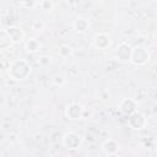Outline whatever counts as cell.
<instances>
[{"label": "cell", "instance_id": "cell-1", "mask_svg": "<svg viewBox=\"0 0 157 157\" xmlns=\"http://www.w3.org/2000/svg\"><path fill=\"white\" fill-rule=\"evenodd\" d=\"M32 72V67L26 59H15L10 63L7 74L15 81H25Z\"/></svg>", "mask_w": 157, "mask_h": 157}, {"label": "cell", "instance_id": "cell-2", "mask_svg": "<svg viewBox=\"0 0 157 157\" xmlns=\"http://www.w3.org/2000/svg\"><path fill=\"white\" fill-rule=\"evenodd\" d=\"M150 60V52L146 47L142 45H136L132 48L131 52V58H130V63L135 66H144L148 63Z\"/></svg>", "mask_w": 157, "mask_h": 157}, {"label": "cell", "instance_id": "cell-3", "mask_svg": "<svg viewBox=\"0 0 157 157\" xmlns=\"http://www.w3.org/2000/svg\"><path fill=\"white\" fill-rule=\"evenodd\" d=\"M83 139L80 134L75 132V131H69L66 134H64L63 136V145L67 148V150H78L82 146Z\"/></svg>", "mask_w": 157, "mask_h": 157}, {"label": "cell", "instance_id": "cell-4", "mask_svg": "<svg viewBox=\"0 0 157 157\" xmlns=\"http://www.w3.org/2000/svg\"><path fill=\"white\" fill-rule=\"evenodd\" d=\"M128 125L134 130H141L147 125V118L141 112L136 110L128 117Z\"/></svg>", "mask_w": 157, "mask_h": 157}, {"label": "cell", "instance_id": "cell-5", "mask_svg": "<svg viewBox=\"0 0 157 157\" xmlns=\"http://www.w3.org/2000/svg\"><path fill=\"white\" fill-rule=\"evenodd\" d=\"M83 113H85L83 105L77 102H72V103L67 104V107L65 108V115L67 119H71V120L81 119L83 117Z\"/></svg>", "mask_w": 157, "mask_h": 157}, {"label": "cell", "instance_id": "cell-6", "mask_svg": "<svg viewBox=\"0 0 157 157\" xmlns=\"http://www.w3.org/2000/svg\"><path fill=\"white\" fill-rule=\"evenodd\" d=\"M118 110L123 115L129 117L130 114L137 110V101L134 98H123L118 104Z\"/></svg>", "mask_w": 157, "mask_h": 157}, {"label": "cell", "instance_id": "cell-7", "mask_svg": "<svg viewBox=\"0 0 157 157\" xmlns=\"http://www.w3.org/2000/svg\"><path fill=\"white\" fill-rule=\"evenodd\" d=\"M4 32H5V34L7 36L9 42L12 43V44H17V43L22 42L23 38H25V31H23L21 27L15 26V25H13V26H10V27L6 28Z\"/></svg>", "mask_w": 157, "mask_h": 157}, {"label": "cell", "instance_id": "cell-8", "mask_svg": "<svg viewBox=\"0 0 157 157\" xmlns=\"http://www.w3.org/2000/svg\"><path fill=\"white\" fill-rule=\"evenodd\" d=\"M112 44V38L108 33L105 32H99V33H96L94 37H93V47L98 50H103V49H107L108 47H110Z\"/></svg>", "mask_w": 157, "mask_h": 157}, {"label": "cell", "instance_id": "cell-9", "mask_svg": "<svg viewBox=\"0 0 157 157\" xmlns=\"http://www.w3.org/2000/svg\"><path fill=\"white\" fill-rule=\"evenodd\" d=\"M131 52H132V47L125 42H121L118 44L117 50H115V58L120 61H130L131 58Z\"/></svg>", "mask_w": 157, "mask_h": 157}, {"label": "cell", "instance_id": "cell-10", "mask_svg": "<svg viewBox=\"0 0 157 157\" xmlns=\"http://www.w3.org/2000/svg\"><path fill=\"white\" fill-rule=\"evenodd\" d=\"M72 27L78 33V34H83V33H87L88 29L91 28V22L87 17H82V16H78L74 20V23H72Z\"/></svg>", "mask_w": 157, "mask_h": 157}, {"label": "cell", "instance_id": "cell-11", "mask_svg": "<svg viewBox=\"0 0 157 157\" xmlns=\"http://www.w3.org/2000/svg\"><path fill=\"white\" fill-rule=\"evenodd\" d=\"M119 144L114 140V139H107V140H104V142L102 144V150H103V152L105 153V155H108V156H114V155H117L118 153V151H119Z\"/></svg>", "mask_w": 157, "mask_h": 157}, {"label": "cell", "instance_id": "cell-12", "mask_svg": "<svg viewBox=\"0 0 157 157\" xmlns=\"http://www.w3.org/2000/svg\"><path fill=\"white\" fill-rule=\"evenodd\" d=\"M25 49L29 54H34L40 50V42L37 38H29L25 43Z\"/></svg>", "mask_w": 157, "mask_h": 157}, {"label": "cell", "instance_id": "cell-13", "mask_svg": "<svg viewBox=\"0 0 157 157\" xmlns=\"http://www.w3.org/2000/svg\"><path fill=\"white\" fill-rule=\"evenodd\" d=\"M58 53H59V56H60V58H63V59H67V58L72 56V54H74V49H72V47L69 45V44H61V45L59 47Z\"/></svg>", "mask_w": 157, "mask_h": 157}, {"label": "cell", "instance_id": "cell-14", "mask_svg": "<svg viewBox=\"0 0 157 157\" xmlns=\"http://www.w3.org/2000/svg\"><path fill=\"white\" fill-rule=\"evenodd\" d=\"M53 59L50 55H47V54H42L37 58V64L40 66V67H48L50 64H52Z\"/></svg>", "mask_w": 157, "mask_h": 157}, {"label": "cell", "instance_id": "cell-15", "mask_svg": "<svg viewBox=\"0 0 157 157\" xmlns=\"http://www.w3.org/2000/svg\"><path fill=\"white\" fill-rule=\"evenodd\" d=\"M66 77H65V75H63V74H55L53 77H52V82H53V85H55V86H58V87H61V86H64L65 83H66Z\"/></svg>", "mask_w": 157, "mask_h": 157}, {"label": "cell", "instance_id": "cell-16", "mask_svg": "<svg viewBox=\"0 0 157 157\" xmlns=\"http://www.w3.org/2000/svg\"><path fill=\"white\" fill-rule=\"evenodd\" d=\"M38 6L40 7V10H43V11H52L53 9H54V4H53V1L52 0H40L39 2H38Z\"/></svg>", "mask_w": 157, "mask_h": 157}, {"label": "cell", "instance_id": "cell-17", "mask_svg": "<svg viewBox=\"0 0 157 157\" xmlns=\"http://www.w3.org/2000/svg\"><path fill=\"white\" fill-rule=\"evenodd\" d=\"M44 27H45V25H44V22H43L42 20H34L33 23H32V28H33L34 31H37V32L43 31Z\"/></svg>", "mask_w": 157, "mask_h": 157}, {"label": "cell", "instance_id": "cell-18", "mask_svg": "<svg viewBox=\"0 0 157 157\" xmlns=\"http://www.w3.org/2000/svg\"><path fill=\"white\" fill-rule=\"evenodd\" d=\"M21 5L25 9H33L36 5H38V1L37 0H22L21 1Z\"/></svg>", "mask_w": 157, "mask_h": 157}, {"label": "cell", "instance_id": "cell-19", "mask_svg": "<svg viewBox=\"0 0 157 157\" xmlns=\"http://www.w3.org/2000/svg\"><path fill=\"white\" fill-rule=\"evenodd\" d=\"M109 97H110V94H109V92L107 90H102L98 93V99L102 101V102H108L109 101Z\"/></svg>", "mask_w": 157, "mask_h": 157}, {"label": "cell", "instance_id": "cell-20", "mask_svg": "<svg viewBox=\"0 0 157 157\" xmlns=\"http://www.w3.org/2000/svg\"><path fill=\"white\" fill-rule=\"evenodd\" d=\"M76 1H77V0H66V2H67L69 5H74V4H76Z\"/></svg>", "mask_w": 157, "mask_h": 157}]
</instances>
